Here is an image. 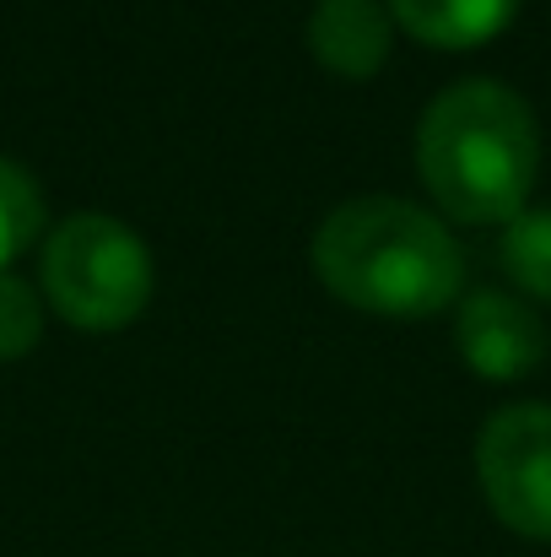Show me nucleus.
I'll return each instance as SVG.
<instances>
[{"label": "nucleus", "mask_w": 551, "mask_h": 557, "mask_svg": "<svg viewBox=\"0 0 551 557\" xmlns=\"http://www.w3.org/2000/svg\"><path fill=\"white\" fill-rule=\"evenodd\" d=\"M314 271L341 304L384 320H427L465 287L454 233L433 211L395 195H358L336 206L314 233Z\"/></svg>", "instance_id": "obj_1"}, {"label": "nucleus", "mask_w": 551, "mask_h": 557, "mask_svg": "<svg viewBox=\"0 0 551 557\" xmlns=\"http://www.w3.org/2000/svg\"><path fill=\"white\" fill-rule=\"evenodd\" d=\"M416 169L433 200L460 222L519 216L541 169V131L530 103L487 76L454 82L416 125Z\"/></svg>", "instance_id": "obj_2"}, {"label": "nucleus", "mask_w": 551, "mask_h": 557, "mask_svg": "<svg viewBox=\"0 0 551 557\" xmlns=\"http://www.w3.org/2000/svg\"><path fill=\"white\" fill-rule=\"evenodd\" d=\"M43 293L76 331H125L152 298V255L125 222L82 211L43 238Z\"/></svg>", "instance_id": "obj_3"}, {"label": "nucleus", "mask_w": 551, "mask_h": 557, "mask_svg": "<svg viewBox=\"0 0 551 557\" xmlns=\"http://www.w3.org/2000/svg\"><path fill=\"white\" fill-rule=\"evenodd\" d=\"M476 476L509 531L551 542V406H503L487 417L476 438Z\"/></svg>", "instance_id": "obj_4"}, {"label": "nucleus", "mask_w": 551, "mask_h": 557, "mask_svg": "<svg viewBox=\"0 0 551 557\" xmlns=\"http://www.w3.org/2000/svg\"><path fill=\"white\" fill-rule=\"evenodd\" d=\"M460 358L465 369L481 379H525L541 369L547 358V325L530 304L509 298V293H471L460 304V325H454Z\"/></svg>", "instance_id": "obj_5"}, {"label": "nucleus", "mask_w": 551, "mask_h": 557, "mask_svg": "<svg viewBox=\"0 0 551 557\" xmlns=\"http://www.w3.org/2000/svg\"><path fill=\"white\" fill-rule=\"evenodd\" d=\"M309 49L336 76H373L389 54V16L373 0H320L309 16Z\"/></svg>", "instance_id": "obj_6"}, {"label": "nucleus", "mask_w": 551, "mask_h": 557, "mask_svg": "<svg viewBox=\"0 0 551 557\" xmlns=\"http://www.w3.org/2000/svg\"><path fill=\"white\" fill-rule=\"evenodd\" d=\"M389 11L422 44L471 49V44H487L509 27L519 0H389Z\"/></svg>", "instance_id": "obj_7"}, {"label": "nucleus", "mask_w": 551, "mask_h": 557, "mask_svg": "<svg viewBox=\"0 0 551 557\" xmlns=\"http://www.w3.org/2000/svg\"><path fill=\"white\" fill-rule=\"evenodd\" d=\"M503 271L530 293L551 304V206L541 211H519L503 222V244H498Z\"/></svg>", "instance_id": "obj_8"}, {"label": "nucleus", "mask_w": 551, "mask_h": 557, "mask_svg": "<svg viewBox=\"0 0 551 557\" xmlns=\"http://www.w3.org/2000/svg\"><path fill=\"white\" fill-rule=\"evenodd\" d=\"M43 238V195L27 169L0 158V271H11L16 255H27Z\"/></svg>", "instance_id": "obj_9"}, {"label": "nucleus", "mask_w": 551, "mask_h": 557, "mask_svg": "<svg viewBox=\"0 0 551 557\" xmlns=\"http://www.w3.org/2000/svg\"><path fill=\"white\" fill-rule=\"evenodd\" d=\"M38 331H43V304H38V293H33L22 276L0 271V363L27 358V352L38 347Z\"/></svg>", "instance_id": "obj_10"}]
</instances>
